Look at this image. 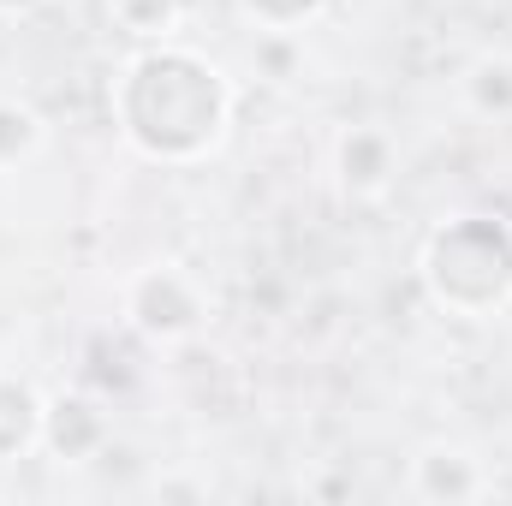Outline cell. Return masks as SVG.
Returning <instances> with one entry per match:
<instances>
[{"label": "cell", "mask_w": 512, "mask_h": 506, "mask_svg": "<svg viewBox=\"0 0 512 506\" xmlns=\"http://www.w3.org/2000/svg\"><path fill=\"white\" fill-rule=\"evenodd\" d=\"M102 12L126 42H167V36H179L185 0H102Z\"/></svg>", "instance_id": "obj_9"}, {"label": "cell", "mask_w": 512, "mask_h": 506, "mask_svg": "<svg viewBox=\"0 0 512 506\" xmlns=\"http://www.w3.org/2000/svg\"><path fill=\"white\" fill-rule=\"evenodd\" d=\"M417 286L441 316L483 322L512 304V215L459 209L441 215L417 245Z\"/></svg>", "instance_id": "obj_2"}, {"label": "cell", "mask_w": 512, "mask_h": 506, "mask_svg": "<svg viewBox=\"0 0 512 506\" xmlns=\"http://www.w3.org/2000/svg\"><path fill=\"white\" fill-rule=\"evenodd\" d=\"M114 131L149 167H203L227 149L239 120V84L203 48L167 36L137 42L108 84Z\"/></svg>", "instance_id": "obj_1"}, {"label": "cell", "mask_w": 512, "mask_h": 506, "mask_svg": "<svg viewBox=\"0 0 512 506\" xmlns=\"http://www.w3.org/2000/svg\"><path fill=\"white\" fill-rule=\"evenodd\" d=\"M120 316L149 346H191L209 328V292L185 262H143L120 280Z\"/></svg>", "instance_id": "obj_3"}, {"label": "cell", "mask_w": 512, "mask_h": 506, "mask_svg": "<svg viewBox=\"0 0 512 506\" xmlns=\"http://www.w3.org/2000/svg\"><path fill=\"white\" fill-rule=\"evenodd\" d=\"M328 167H334V185L346 203H382L387 191L399 185V167H405V149L399 137L376 120H358L334 137L328 149Z\"/></svg>", "instance_id": "obj_5"}, {"label": "cell", "mask_w": 512, "mask_h": 506, "mask_svg": "<svg viewBox=\"0 0 512 506\" xmlns=\"http://www.w3.org/2000/svg\"><path fill=\"white\" fill-rule=\"evenodd\" d=\"M459 108L483 126H507L512 120V54H477L459 72Z\"/></svg>", "instance_id": "obj_8"}, {"label": "cell", "mask_w": 512, "mask_h": 506, "mask_svg": "<svg viewBox=\"0 0 512 506\" xmlns=\"http://www.w3.org/2000/svg\"><path fill=\"white\" fill-rule=\"evenodd\" d=\"M405 495L423 506H471V501L495 495V477H489V459L471 441L435 435V441L411 447V459H405Z\"/></svg>", "instance_id": "obj_4"}, {"label": "cell", "mask_w": 512, "mask_h": 506, "mask_svg": "<svg viewBox=\"0 0 512 506\" xmlns=\"http://www.w3.org/2000/svg\"><path fill=\"white\" fill-rule=\"evenodd\" d=\"M42 411H48V393L36 381L0 370V465L42 453Z\"/></svg>", "instance_id": "obj_7"}, {"label": "cell", "mask_w": 512, "mask_h": 506, "mask_svg": "<svg viewBox=\"0 0 512 506\" xmlns=\"http://www.w3.org/2000/svg\"><path fill=\"white\" fill-rule=\"evenodd\" d=\"M114 447V417L96 393H48V411H42V453L60 465V471H78V465H96L102 453Z\"/></svg>", "instance_id": "obj_6"}, {"label": "cell", "mask_w": 512, "mask_h": 506, "mask_svg": "<svg viewBox=\"0 0 512 506\" xmlns=\"http://www.w3.org/2000/svg\"><path fill=\"white\" fill-rule=\"evenodd\" d=\"M233 6L256 36H304L328 12V0H233Z\"/></svg>", "instance_id": "obj_11"}, {"label": "cell", "mask_w": 512, "mask_h": 506, "mask_svg": "<svg viewBox=\"0 0 512 506\" xmlns=\"http://www.w3.org/2000/svg\"><path fill=\"white\" fill-rule=\"evenodd\" d=\"M0 370H6V364H0Z\"/></svg>", "instance_id": "obj_13"}, {"label": "cell", "mask_w": 512, "mask_h": 506, "mask_svg": "<svg viewBox=\"0 0 512 506\" xmlns=\"http://www.w3.org/2000/svg\"><path fill=\"white\" fill-rule=\"evenodd\" d=\"M48 0H0V18H30V12H42Z\"/></svg>", "instance_id": "obj_12"}, {"label": "cell", "mask_w": 512, "mask_h": 506, "mask_svg": "<svg viewBox=\"0 0 512 506\" xmlns=\"http://www.w3.org/2000/svg\"><path fill=\"white\" fill-rule=\"evenodd\" d=\"M42 149H48V120L30 102L0 96V167H30Z\"/></svg>", "instance_id": "obj_10"}]
</instances>
